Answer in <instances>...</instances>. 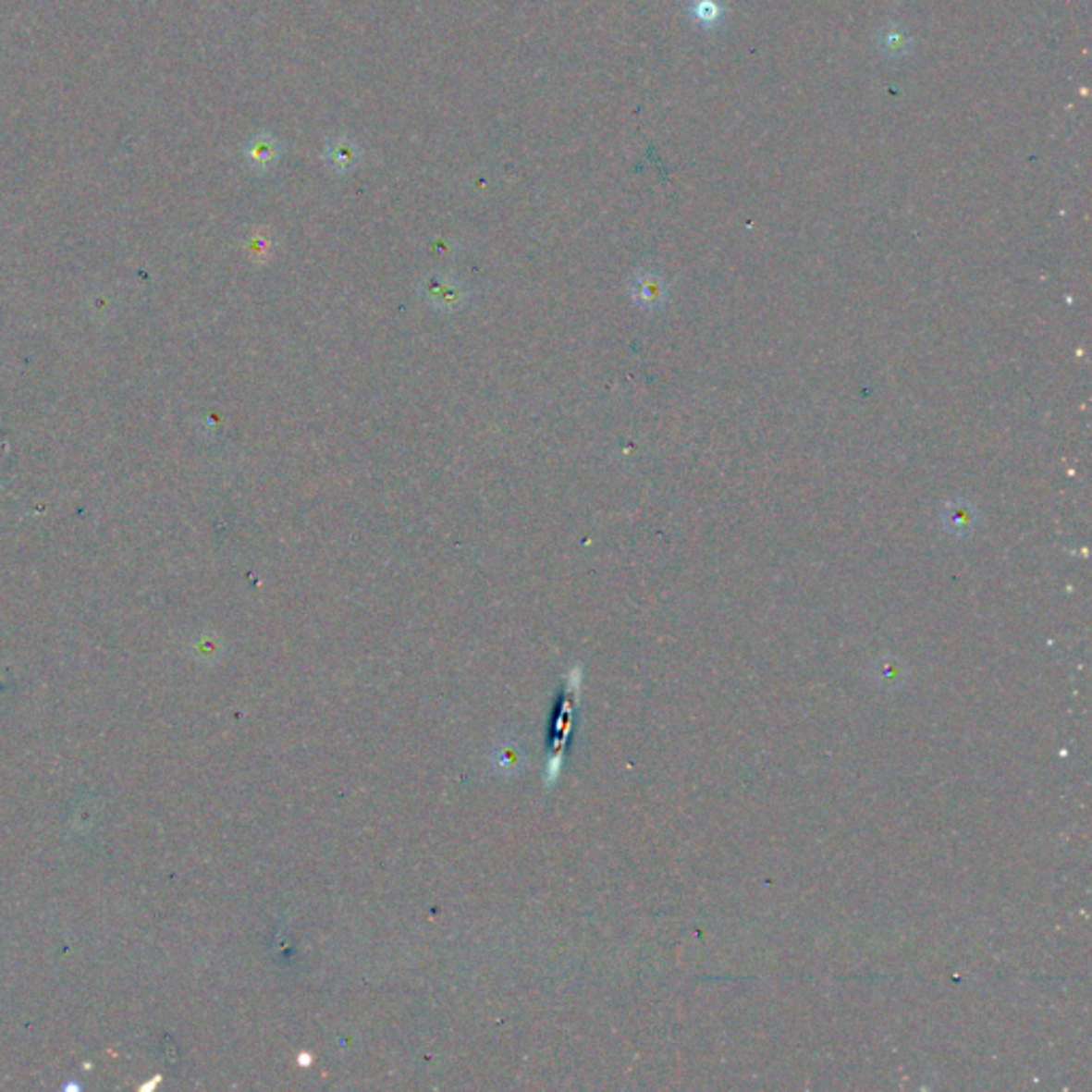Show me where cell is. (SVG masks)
Returning <instances> with one entry per match:
<instances>
[{"instance_id":"cell-4","label":"cell","mask_w":1092,"mask_h":1092,"mask_svg":"<svg viewBox=\"0 0 1092 1092\" xmlns=\"http://www.w3.org/2000/svg\"><path fill=\"white\" fill-rule=\"evenodd\" d=\"M274 156H276V154H274V150H271L269 145H263V143L254 145V148L250 150V158H252L254 163H256V165H261V166H267V165H269V160L274 158Z\"/></svg>"},{"instance_id":"cell-1","label":"cell","mask_w":1092,"mask_h":1092,"mask_svg":"<svg viewBox=\"0 0 1092 1092\" xmlns=\"http://www.w3.org/2000/svg\"><path fill=\"white\" fill-rule=\"evenodd\" d=\"M425 297L436 305L437 310H442V312H453L465 301V293H463L461 284L455 282L453 277H442V276L429 277L427 284H425Z\"/></svg>"},{"instance_id":"cell-5","label":"cell","mask_w":1092,"mask_h":1092,"mask_svg":"<svg viewBox=\"0 0 1092 1092\" xmlns=\"http://www.w3.org/2000/svg\"><path fill=\"white\" fill-rule=\"evenodd\" d=\"M350 163H352V152L348 150V145H339V148L336 150V165L348 166Z\"/></svg>"},{"instance_id":"cell-2","label":"cell","mask_w":1092,"mask_h":1092,"mask_svg":"<svg viewBox=\"0 0 1092 1092\" xmlns=\"http://www.w3.org/2000/svg\"><path fill=\"white\" fill-rule=\"evenodd\" d=\"M632 290H634L636 301L644 308H657L664 301V282L653 274H638Z\"/></svg>"},{"instance_id":"cell-3","label":"cell","mask_w":1092,"mask_h":1092,"mask_svg":"<svg viewBox=\"0 0 1092 1092\" xmlns=\"http://www.w3.org/2000/svg\"><path fill=\"white\" fill-rule=\"evenodd\" d=\"M945 525L954 534H966L975 525V510L966 502H951L943 512Z\"/></svg>"}]
</instances>
